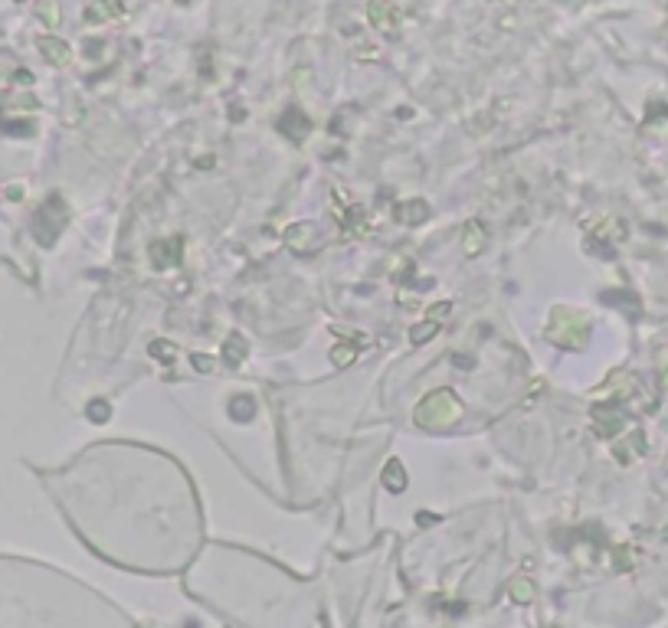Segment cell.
Wrapping results in <instances>:
<instances>
[{
  "mask_svg": "<svg viewBox=\"0 0 668 628\" xmlns=\"http://www.w3.org/2000/svg\"><path fill=\"white\" fill-rule=\"evenodd\" d=\"M459 416H462V403H459V396H455L452 390L429 393L420 406H416V422H420L423 429H449Z\"/></svg>",
  "mask_w": 668,
  "mask_h": 628,
  "instance_id": "1",
  "label": "cell"
},
{
  "mask_svg": "<svg viewBox=\"0 0 668 628\" xmlns=\"http://www.w3.org/2000/svg\"><path fill=\"white\" fill-rule=\"evenodd\" d=\"M586 334H590V324L580 311H567V308H557L554 318L547 324V337L554 340L557 347H577L580 350L586 344Z\"/></svg>",
  "mask_w": 668,
  "mask_h": 628,
  "instance_id": "2",
  "label": "cell"
},
{
  "mask_svg": "<svg viewBox=\"0 0 668 628\" xmlns=\"http://www.w3.org/2000/svg\"><path fill=\"white\" fill-rule=\"evenodd\" d=\"M40 50H43V56L52 62V66H66L69 62V46L62 40H52V36H43V40L36 43Z\"/></svg>",
  "mask_w": 668,
  "mask_h": 628,
  "instance_id": "3",
  "label": "cell"
},
{
  "mask_svg": "<svg viewBox=\"0 0 668 628\" xmlns=\"http://www.w3.org/2000/svg\"><path fill=\"white\" fill-rule=\"evenodd\" d=\"M485 242H489V239H485V226H481L479 220L465 223V242H462L465 255H479L481 249H485Z\"/></svg>",
  "mask_w": 668,
  "mask_h": 628,
  "instance_id": "4",
  "label": "cell"
},
{
  "mask_svg": "<svg viewBox=\"0 0 668 628\" xmlns=\"http://www.w3.org/2000/svg\"><path fill=\"white\" fill-rule=\"evenodd\" d=\"M151 255H155V262L161 265H171L180 259V239H161V242H155L151 246Z\"/></svg>",
  "mask_w": 668,
  "mask_h": 628,
  "instance_id": "5",
  "label": "cell"
},
{
  "mask_svg": "<svg viewBox=\"0 0 668 628\" xmlns=\"http://www.w3.org/2000/svg\"><path fill=\"white\" fill-rule=\"evenodd\" d=\"M426 216H429V206L423 200H403L396 206V220L400 223H423Z\"/></svg>",
  "mask_w": 668,
  "mask_h": 628,
  "instance_id": "6",
  "label": "cell"
},
{
  "mask_svg": "<svg viewBox=\"0 0 668 628\" xmlns=\"http://www.w3.org/2000/svg\"><path fill=\"white\" fill-rule=\"evenodd\" d=\"M301 236L311 239V236H315V226H308V223H295V226H289V230H285V242H289L295 252H305V249H308Z\"/></svg>",
  "mask_w": 668,
  "mask_h": 628,
  "instance_id": "7",
  "label": "cell"
},
{
  "mask_svg": "<svg viewBox=\"0 0 668 628\" xmlns=\"http://www.w3.org/2000/svg\"><path fill=\"white\" fill-rule=\"evenodd\" d=\"M243 357H246V340H243L240 334H233V337L223 344V360H226L230 366H236Z\"/></svg>",
  "mask_w": 668,
  "mask_h": 628,
  "instance_id": "8",
  "label": "cell"
},
{
  "mask_svg": "<svg viewBox=\"0 0 668 628\" xmlns=\"http://www.w3.org/2000/svg\"><path fill=\"white\" fill-rule=\"evenodd\" d=\"M436 331H439V321H433V318H429V321H423V324H413V327H410V340H413V344H426V340L433 337Z\"/></svg>",
  "mask_w": 668,
  "mask_h": 628,
  "instance_id": "9",
  "label": "cell"
},
{
  "mask_svg": "<svg viewBox=\"0 0 668 628\" xmlns=\"http://www.w3.org/2000/svg\"><path fill=\"white\" fill-rule=\"evenodd\" d=\"M111 13H118V7H115V0H95L92 7L86 10V20H105V17H111Z\"/></svg>",
  "mask_w": 668,
  "mask_h": 628,
  "instance_id": "10",
  "label": "cell"
},
{
  "mask_svg": "<svg viewBox=\"0 0 668 628\" xmlns=\"http://www.w3.org/2000/svg\"><path fill=\"white\" fill-rule=\"evenodd\" d=\"M354 354H357V344H338V347L331 350L334 366H347L354 360Z\"/></svg>",
  "mask_w": 668,
  "mask_h": 628,
  "instance_id": "11",
  "label": "cell"
},
{
  "mask_svg": "<svg viewBox=\"0 0 668 628\" xmlns=\"http://www.w3.org/2000/svg\"><path fill=\"white\" fill-rule=\"evenodd\" d=\"M40 17H43L50 26L60 23V10H56V0H43V4H40Z\"/></svg>",
  "mask_w": 668,
  "mask_h": 628,
  "instance_id": "12",
  "label": "cell"
},
{
  "mask_svg": "<svg viewBox=\"0 0 668 628\" xmlns=\"http://www.w3.org/2000/svg\"><path fill=\"white\" fill-rule=\"evenodd\" d=\"M449 311H452V301H442V305H433V308H429V318H433V321H442Z\"/></svg>",
  "mask_w": 668,
  "mask_h": 628,
  "instance_id": "13",
  "label": "cell"
},
{
  "mask_svg": "<svg viewBox=\"0 0 668 628\" xmlns=\"http://www.w3.org/2000/svg\"><path fill=\"white\" fill-rule=\"evenodd\" d=\"M89 413L95 416V422H105V416H108V406H105V403H92V406H89Z\"/></svg>",
  "mask_w": 668,
  "mask_h": 628,
  "instance_id": "14",
  "label": "cell"
},
{
  "mask_svg": "<svg viewBox=\"0 0 668 628\" xmlns=\"http://www.w3.org/2000/svg\"><path fill=\"white\" fill-rule=\"evenodd\" d=\"M194 364H197V370H204V374H210L213 370V357H194Z\"/></svg>",
  "mask_w": 668,
  "mask_h": 628,
  "instance_id": "15",
  "label": "cell"
}]
</instances>
